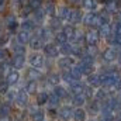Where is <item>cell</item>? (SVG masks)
I'll return each mask as SVG.
<instances>
[{"instance_id":"1","label":"cell","mask_w":121,"mask_h":121,"mask_svg":"<svg viewBox=\"0 0 121 121\" xmlns=\"http://www.w3.org/2000/svg\"><path fill=\"white\" fill-rule=\"evenodd\" d=\"M100 34H99V30L96 28H90L85 34V42L87 47H97L99 42H100Z\"/></svg>"},{"instance_id":"2","label":"cell","mask_w":121,"mask_h":121,"mask_svg":"<svg viewBox=\"0 0 121 121\" xmlns=\"http://www.w3.org/2000/svg\"><path fill=\"white\" fill-rule=\"evenodd\" d=\"M117 58H118V51L114 47H107L101 52V59L106 63H113L114 60H117Z\"/></svg>"},{"instance_id":"3","label":"cell","mask_w":121,"mask_h":121,"mask_svg":"<svg viewBox=\"0 0 121 121\" xmlns=\"http://www.w3.org/2000/svg\"><path fill=\"white\" fill-rule=\"evenodd\" d=\"M78 62L75 59V56L69 55V56H63V58H59L58 59V68L62 69V70H70Z\"/></svg>"},{"instance_id":"4","label":"cell","mask_w":121,"mask_h":121,"mask_svg":"<svg viewBox=\"0 0 121 121\" xmlns=\"http://www.w3.org/2000/svg\"><path fill=\"white\" fill-rule=\"evenodd\" d=\"M44 54L47 55V58H51V59H55V58H58V55H59V48L55 45V44H52V42H47L45 45H44Z\"/></svg>"},{"instance_id":"5","label":"cell","mask_w":121,"mask_h":121,"mask_svg":"<svg viewBox=\"0 0 121 121\" xmlns=\"http://www.w3.org/2000/svg\"><path fill=\"white\" fill-rule=\"evenodd\" d=\"M28 62H30L31 68H35V69H41V68L45 65L44 55H42V54H39V52H34V54L30 56Z\"/></svg>"},{"instance_id":"6","label":"cell","mask_w":121,"mask_h":121,"mask_svg":"<svg viewBox=\"0 0 121 121\" xmlns=\"http://www.w3.org/2000/svg\"><path fill=\"white\" fill-rule=\"evenodd\" d=\"M58 116H59L60 120L69 121L72 117H73V110H72V107H70V106H68V104L60 106L59 108H58Z\"/></svg>"},{"instance_id":"7","label":"cell","mask_w":121,"mask_h":121,"mask_svg":"<svg viewBox=\"0 0 121 121\" xmlns=\"http://www.w3.org/2000/svg\"><path fill=\"white\" fill-rule=\"evenodd\" d=\"M56 13H58V18H59L60 21H68L69 23L70 14H72V9H69L68 6H59L58 10H56Z\"/></svg>"},{"instance_id":"8","label":"cell","mask_w":121,"mask_h":121,"mask_svg":"<svg viewBox=\"0 0 121 121\" xmlns=\"http://www.w3.org/2000/svg\"><path fill=\"white\" fill-rule=\"evenodd\" d=\"M104 11H107L108 14L118 13L120 11L118 0H106V3H104Z\"/></svg>"},{"instance_id":"9","label":"cell","mask_w":121,"mask_h":121,"mask_svg":"<svg viewBox=\"0 0 121 121\" xmlns=\"http://www.w3.org/2000/svg\"><path fill=\"white\" fill-rule=\"evenodd\" d=\"M87 85L91 87H101V75L93 72L87 76Z\"/></svg>"},{"instance_id":"10","label":"cell","mask_w":121,"mask_h":121,"mask_svg":"<svg viewBox=\"0 0 121 121\" xmlns=\"http://www.w3.org/2000/svg\"><path fill=\"white\" fill-rule=\"evenodd\" d=\"M16 103H17L18 107H27V106H28V93L24 90V89H23V90H18Z\"/></svg>"},{"instance_id":"11","label":"cell","mask_w":121,"mask_h":121,"mask_svg":"<svg viewBox=\"0 0 121 121\" xmlns=\"http://www.w3.org/2000/svg\"><path fill=\"white\" fill-rule=\"evenodd\" d=\"M73 121H87V111L82 107H78L73 110Z\"/></svg>"},{"instance_id":"12","label":"cell","mask_w":121,"mask_h":121,"mask_svg":"<svg viewBox=\"0 0 121 121\" xmlns=\"http://www.w3.org/2000/svg\"><path fill=\"white\" fill-rule=\"evenodd\" d=\"M99 34H100V38H104V39H108L111 35H113V26L111 24H104L99 28Z\"/></svg>"},{"instance_id":"13","label":"cell","mask_w":121,"mask_h":121,"mask_svg":"<svg viewBox=\"0 0 121 121\" xmlns=\"http://www.w3.org/2000/svg\"><path fill=\"white\" fill-rule=\"evenodd\" d=\"M11 66L14 68V69H21V68H24V63H26V58H24V55H13V58H11Z\"/></svg>"},{"instance_id":"14","label":"cell","mask_w":121,"mask_h":121,"mask_svg":"<svg viewBox=\"0 0 121 121\" xmlns=\"http://www.w3.org/2000/svg\"><path fill=\"white\" fill-rule=\"evenodd\" d=\"M108 97H110V96H108V90H107L106 87H99L97 91H94V100H97L99 103H100V101L104 103Z\"/></svg>"},{"instance_id":"15","label":"cell","mask_w":121,"mask_h":121,"mask_svg":"<svg viewBox=\"0 0 121 121\" xmlns=\"http://www.w3.org/2000/svg\"><path fill=\"white\" fill-rule=\"evenodd\" d=\"M100 110H101V106L97 100H93L90 103H87V110H86L87 114L90 113L91 116H97V114H100Z\"/></svg>"},{"instance_id":"16","label":"cell","mask_w":121,"mask_h":121,"mask_svg":"<svg viewBox=\"0 0 121 121\" xmlns=\"http://www.w3.org/2000/svg\"><path fill=\"white\" fill-rule=\"evenodd\" d=\"M35 35L39 37V38L45 42V41H48V39L51 38V35H52V30H51L49 27H48V28H47V27H41V28L37 30V34H35Z\"/></svg>"},{"instance_id":"17","label":"cell","mask_w":121,"mask_h":121,"mask_svg":"<svg viewBox=\"0 0 121 121\" xmlns=\"http://www.w3.org/2000/svg\"><path fill=\"white\" fill-rule=\"evenodd\" d=\"M31 38H32V35H31L30 31H26V30H21L18 34H17V41L20 42V44H27V42H30Z\"/></svg>"},{"instance_id":"18","label":"cell","mask_w":121,"mask_h":121,"mask_svg":"<svg viewBox=\"0 0 121 121\" xmlns=\"http://www.w3.org/2000/svg\"><path fill=\"white\" fill-rule=\"evenodd\" d=\"M31 120L32 121H45V111L42 108H32L31 110Z\"/></svg>"},{"instance_id":"19","label":"cell","mask_w":121,"mask_h":121,"mask_svg":"<svg viewBox=\"0 0 121 121\" xmlns=\"http://www.w3.org/2000/svg\"><path fill=\"white\" fill-rule=\"evenodd\" d=\"M28 44H30V47L34 49V51H38V49L44 48V45H45V42H44L39 37H37V35H34V37L31 38V41L28 42Z\"/></svg>"},{"instance_id":"20","label":"cell","mask_w":121,"mask_h":121,"mask_svg":"<svg viewBox=\"0 0 121 121\" xmlns=\"http://www.w3.org/2000/svg\"><path fill=\"white\" fill-rule=\"evenodd\" d=\"M48 97H49V94L47 93V91H38L37 94H35V100H37V104L41 107V106H45V104H48Z\"/></svg>"},{"instance_id":"21","label":"cell","mask_w":121,"mask_h":121,"mask_svg":"<svg viewBox=\"0 0 121 121\" xmlns=\"http://www.w3.org/2000/svg\"><path fill=\"white\" fill-rule=\"evenodd\" d=\"M82 20H83V14H82L78 9L72 10V14H70V20H69V23H70L72 26H75V24H79Z\"/></svg>"},{"instance_id":"22","label":"cell","mask_w":121,"mask_h":121,"mask_svg":"<svg viewBox=\"0 0 121 121\" xmlns=\"http://www.w3.org/2000/svg\"><path fill=\"white\" fill-rule=\"evenodd\" d=\"M24 90L27 91L28 94H37L38 93V83L37 80H28L24 86Z\"/></svg>"},{"instance_id":"23","label":"cell","mask_w":121,"mask_h":121,"mask_svg":"<svg viewBox=\"0 0 121 121\" xmlns=\"http://www.w3.org/2000/svg\"><path fill=\"white\" fill-rule=\"evenodd\" d=\"M27 78L28 80H38L42 78V72L39 69H35V68H31L27 70Z\"/></svg>"},{"instance_id":"24","label":"cell","mask_w":121,"mask_h":121,"mask_svg":"<svg viewBox=\"0 0 121 121\" xmlns=\"http://www.w3.org/2000/svg\"><path fill=\"white\" fill-rule=\"evenodd\" d=\"M82 6L87 11H96L99 7V1L97 0H82Z\"/></svg>"},{"instance_id":"25","label":"cell","mask_w":121,"mask_h":121,"mask_svg":"<svg viewBox=\"0 0 121 121\" xmlns=\"http://www.w3.org/2000/svg\"><path fill=\"white\" fill-rule=\"evenodd\" d=\"M44 13H45V16H51V17H54L55 16V13H56V7H55V4L52 3V1H47L45 4H44Z\"/></svg>"},{"instance_id":"26","label":"cell","mask_w":121,"mask_h":121,"mask_svg":"<svg viewBox=\"0 0 121 121\" xmlns=\"http://www.w3.org/2000/svg\"><path fill=\"white\" fill-rule=\"evenodd\" d=\"M76 30H78V28H76L75 26H72V24H66V26L63 27V30H62V31H63V34L66 35V38H68L69 41H72V38L75 37Z\"/></svg>"},{"instance_id":"27","label":"cell","mask_w":121,"mask_h":121,"mask_svg":"<svg viewBox=\"0 0 121 121\" xmlns=\"http://www.w3.org/2000/svg\"><path fill=\"white\" fill-rule=\"evenodd\" d=\"M86 99H85V96L83 94H73V97H72V104L73 106H76V108L78 107H82V106H85L86 104Z\"/></svg>"},{"instance_id":"28","label":"cell","mask_w":121,"mask_h":121,"mask_svg":"<svg viewBox=\"0 0 121 121\" xmlns=\"http://www.w3.org/2000/svg\"><path fill=\"white\" fill-rule=\"evenodd\" d=\"M59 101H60L59 97H58L55 93H51V94H49V97H48V104H47V106H48L49 108H52V110H54V108H56V107H58Z\"/></svg>"},{"instance_id":"29","label":"cell","mask_w":121,"mask_h":121,"mask_svg":"<svg viewBox=\"0 0 121 121\" xmlns=\"http://www.w3.org/2000/svg\"><path fill=\"white\" fill-rule=\"evenodd\" d=\"M18 79H20V73L17 72V70H11L9 75H7V78H6V80H7V83L11 86V85H16L17 82H18Z\"/></svg>"},{"instance_id":"30","label":"cell","mask_w":121,"mask_h":121,"mask_svg":"<svg viewBox=\"0 0 121 121\" xmlns=\"http://www.w3.org/2000/svg\"><path fill=\"white\" fill-rule=\"evenodd\" d=\"M60 79L65 82V83H68L69 86L73 83V82H76V79L72 76V73H70V70H62V73H60Z\"/></svg>"},{"instance_id":"31","label":"cell","mask_w":121,"mask_h":121,"mask_svg":"<svg viewBox=\"0 0 121 121\" xmlns=\"http://www.w3.org/2000/svg\"><path fill=\"white\" fill-rule=\"evenodd\" d=\"M83 87H85V85H83L80 80H76V82H73V83L70 85V90H72L73 94H82Z\"/></svg>"},{"instance_id":"32","label":"cell","mask_w":121,"mask_h":121,"mask_svg":"<svg viewBox=\"0 0 121 121\" xmlns=\"http://www.w3.org/2000/svg\"><path fill=\"white\" fill-rule=\"evenodd\" d=\"M94 16H96V11H89V13H86V14L83 16L82 23H83L85 26H87V27H91L93 20H94Z\"/></svg>"},{"instance_id":"33","label":"cell","mask_w":121,"mask_h":121,"mask_svg":"<svg viewBox=\"0 0 121 121\" xmlns=\"http://www.w3.org/2000/svg\"><path fill=\"white\" fill-rule=\"evenodd\" d=\"M10 113H11V107H10V104H7V103H1V104H0V117H1V118H6V117L10 116Z\"/></svg>"},{"instance_id":"34","label":"cell","mask_w":121,"mask_h":121,"mask_svg":"<svg viewBox=\"0 0 121 121\" xmlns=\"http://www.w3.org/2000/svg\"><path fill=\"white\" fill-rule=\"evenodd\" d=\"M82 94L85 96V99H86V100H91V99H94V90H93V87L89 86V85H85Z\"/></svg>"},{"instance_id":"35","label":"cell","mask_w":121,"mask_h":121,"mask_svg":"<svg viewBox=\"0 0 121 121\" xmlns=\"http://www.w3.org/2000/svg\"><path fill=\"white\" fill-rule=\"evenodd\" d=\"M54 93H55L59 99H66V97H68V90H66L63 86H60V85H58V86L54 87Z\"/></svg>"},{"instance_id":"36","label":"cell","mask_w":121,"mask_h":121,"mask_svg":"<svg viewBox=\"0 0 121 121\" xmlns=\"http://www.w3.org/2000/svg\"><path fill=\"white\" fill-rule=\"evenodd\" d=\"M59 52H60V54H63L65 56L72 55V44H68V42L62 44V45L59 47Z\"/></svg>"},{"instance_id":"37","label":"cell","mask_w":121,"mask_h":121,"mask_svg":"<svg viewBox=\"0 0 121 121\" xmlns=\"http://www.w3.org/2000/svg\"><path fill=\"white\" fill-rule=\"evenodd\" d=\"M13 52H14L16 55H24V56H26V47L17 41V44L13 45Z\"/></svg>"},{"instance_id":"38","label":"cell","mask_w":121,"mask_h":121,"mask_svg":"<svg viewBox=\"0 0 121 121\" xmlns=\"http://www.w3.org/2000/svg\"><path fill=\"white\" fill-rule=\"evenodd\" d=\"M55 37V41L59 44V45H62V44H65V42H68V38H66V35L63 34V31H56L55 34H54Z\"/></svg>"},{"instance_id":"39","label":"cell","mask_w":121,"mask_h":121,"mask_svg":"<svg viewBox=\"0 0 121 121\" xmlns=\"http://www.w3.org/2000/svg\"><path fill=\"white\" fill-rule=\"evenodd\" d=\"M59 80H60V75H58V73H51L48 76V83H51L54 87L59 85Z\"/></svg>"},{"instance_id":"40","label":"cell","mask_w":121,"mask_h":121,"mask_svg":"<svg viewBox=\"0 0 121 121\" xmlns=\"http://www.w3.org/2000/svg\"><path fill=\"white\" fill-rule=\"evenodd\" d=\"M44 17H45V13H44L42 9L34 10V21H35V23H41V21L44 20Z\"/></svg>"},{"instance_id":"41","label":"cell","mask_w":121,"mask_h":121,"mask_svg":"<svg viewBox=\"0 0 121 121\" xmlns=\"http://www.w3.org/2000/svg\"><path fill=\"white\" fill-rule=\"evenodd\" d=\"M21 28L31 32V31L35 28V21H32V20H24L23 24H21Z\"/></svg>"},{"instance_id":"42","label":"cell","mask_w":121,"mask_h":121,"mask_svg":"<svg viewBox=\"0 0 121 121\" xmlns=\"http://www.w3.org/2000/svg\"><path fill=\"white\" fill-rule=\"evenodd\" d=\"M9 87H10V85L7 83V80L6 79L4 80L0 79V94H6L9 91Z\"/></svg>"},{"instance_id":"43","label":"cell","mask_w":121,"mask_h":121,"mask_svg":"<svg viewBox=\"0 0 121 121\" xmlns=\"http://www.w3.org/2000/svg\"><path fill=\"white\" fill-rule=\"evenodd\" d=\"M7 26H9L10 30H16V27H17V20H16L13 16H9V17H7Z\"/></svg>"},{"instance_id":"44","label":"cell","mask_w":121,"mask_h":121,"mask_svg":"<svg viewBox=\"0 0 121 121\" xmlns=\"http://www.w3.org/2000/svg\"><path fill=\"white\" fill-rule=\"evenodd\" d=\"M17 94H18V91H17V90H9L7 93H6L7 101H16V99H17Z\"/></svg>"},{"instance_id":"45","label":"cell","mask_w":121,"mask_h":121,"mask_svg":"<svg viewBox=\"0 0 121 121\" xmlns=\"http://www.w3.org/2000/svg\"><path fill=\"white\" fill-rule=\"evenodd\" d=\"M60 26V20L58 18V17H52V20H51V26H49V28L51 30H55V32H56V28Z\"/></svg>"},{"instance_id":"46","label":"cell","mask_w":121,"mask_h":121,"mask_svg":"<svg viewBox=\"0 0 121 121\" xmlns=\"http://www.w3.org/2000/svg\"><path fill=\"white\" fill-rule=\"evenodd\" d=\"M41 0H30V3H28V6H30L32 10H37V9H41Z\"/></svg>"},{"instance_id":"47","label":"cell","mask_w":121,"mask_h":121,"mask_svg":"<svg viewBox=\"0 0 121 121\" xmlns=\"http://www.w3.org/2000/svg\"><path fill=\"white\" fill-rule=\"evenodd\" d=\"M113 44H116L117 47H121V34L113 32Z\"/></svg>"},{"instance_id":"48","label":"cell","mask_w":121,"mask_h":121,"mask_svg":"<svg viewBox=\"0 0 121 121\" xmlns=\"http://www.w3.org/2000/svg\"><path fill=\"white\" fill-rule=\"evenodd\" d=\"M4 56H7V52H6V51H1V49H0V63L6 60V58H4Z\"/></svg>"},{"instance_id":"49","label":"cell","mask_w":121,"mask_h":121,"mask_svg":"<svg viewBox=\"0 0 121 121\" xmlns=\"http://www.w3.org/2000/svg\"><path fill=\"white\" fill-rule=\"evenodd\" d=\"M70 1H72V3H80L82 0H70Z\"/></svg>"},{"instance_id":"50","label":"cell","mask_w":121,"mask_h":121,"mask_svg":"<svg viewBox=\"0 0 121 121\" xmlns=\"http://www.w3.org/2000/svg\"><path fill=\"white\" fill-rule=\"evenodd\" d=\"M4 4V0H0V6H3Z\"/></svg>"},{"instance_id":"51","label":"cell","mask_w":121,"mask_h":121,"mask_svg":"<svg viewBox=\"0 0 121 121\" xmlns=\"http://www.w3.org/2000/svg\"><path fill=\"white\" fill-rule=\"evenodd\" d=\"M97 1H101V3H106V0H97Z\"/></svg>"},{"instance_id":"52","label":"cell","mask_w":121,"mask_h":121,"mask_svg":"<svg viewBox=\"0 0 121 121\" xmlns=\"http://www.w3.org/2000/svg\"><path fill=\"white\" fill-rule=\"evenodd\" d=\"M120 99H121V90H120Z\"/></svg>"},{"instance_id":"53","label":"cell","mask_w":121,"mask_h":121,"mask_svg":"<svg viewBox=\"0 0 121 121\" xmlns=\"http://www.w3.org/2000/svg\"><path fill=\"white\" fill-rule=\"evenodd\" d=\"M0 31H1V27H0Z\"/></svg>"},{"instance_id":"54","label":"cell","mask_w":121,"mask_h":121,"mask_svg":"<svg viewBox=\"0 0 121 121\" xmlns=\"http://www.w3.org/2000/svg\"><path fill=\"white\" fill-rule=\"evenodd\" d=\"M91 121H93V120H91Z\"/></svg>"}]
</instances>
